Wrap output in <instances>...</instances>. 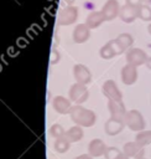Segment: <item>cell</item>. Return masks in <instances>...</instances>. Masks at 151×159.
<instances>
[{"mask_svg":"<svg viewBox=\"0 0 151 159\" xmlns=\"http://www.w3.org/2000/svg\"><path fill=\"white\" fill-rule=\"evenodd\" d=\"M105 20V16L101 11H93L87 17V26L88 27H97Z\"/></svg>","mask_w":151,"mask_h":159,"instance_id":"obj_4","label":"cell"},{"mask_svg":"<svg viewBox=\"0 0 151 159\" xmlns=\"http://www.w3.org/2000/svg\"><path fill=\"white\" fill-rule=\"evenodd\" d=\"M119 16L121 17L123 21H125V22H131V21H134V20L136 19V16H137V7L126 4V5L121 6L120 12H119Z\"/></svg>","mask_w":151,"mask_h":159,"instance_id":"obj_3","label":"cell"},{"mask_svg":"<svg viewBox=\"0 0 151 159\" xmlns=\"http://www.w3.org/2000/svg\"><path fill=\"white\" fill-rule=\"evenodd\" d=\"M145 1H147L149 4H151V0H145Z\"/></svg>","mask_w":151,"mask_h":159,"instance_id":"obj_11","label":"cell"},{"mask_svg":"<svg viewBox=\"0 0 151 159\" xmlns=\"http://www.w3.org/2000/svg\"><path fill=\"white\" fill-rule=\"evenodd\" d=\"M116 40H118V42H119L124 48H125L126 46H130V45L132 43V39H131V36L127 35V34H123V35L119 36Z\"/></svg>","mask_w":151,"mask_h":159,"instance_id":"obj_8","label":"cell"},{"mask_svg":"<svg viewBox=\"0 0 151 159\" xmlns=\"http://www.w3.org/2000/svg\"><path fill=\"white\" fill-rule=\"evenodd\" d=\"M101 12L105 16V20H113L114 17H116L120 12L118 1L116 0H108L105 2V5L103 6Z\"/></svg>","mask_w":151,"mask_h":159,"instance_id":"obj_1","label":"cell"},{"mask_svg":"<svg viewBox=\"0 0 151 159\" xmlns=\"http://www.w3.org/2000/svg\"><path fill=\"white\" fill-rule=\"evenodd\" d=\"M78 10L76 6H67L59 15V24L61 25H68L72 24L77 19Z\"/></svg>","mask_w":151,"mask_h":159,"instance_id":"obj_2","label":"cell"},{"mask_svg":"<svg viewBox=\"0 0 151 159\" xmlns=\"http://www.w3.org/2000/svg\"><path fill=\"white\" fill-rule=\"evenodd\" d=\"M132 58H135L136 63H141L145 60V53L140 50H132L130 51V53H127V60H132Z\"/></svg>","mask_w":151,"mask_h":159,"instance_id":"obj_7","label":"cell"},{"mask_svg":"<svg viewBox=\"0 0 151 159\" xmlns=\"http://www.w3.org/2000/svg\"><path fill=\"white\" fill-rule=\"evenodd\" d=\"M89 36L88 27L85 25H78L74 30V41L76 42H84Z\"/></svg>","mask_w":151,"mask_h":159,"instance_id":"obj_5","label":"cell"},{"mask_svg":"<svg viewBox=\"0 0 151 159\" xmlns=\"http://www.w3.org/2000/svg\"><path fill=\"white\" fill-rule=\"evenodd\" d=\"M137 16L145 21H149L151 20V7L147 6V5H140L137 7Z\"/></svg>","mask_w":151,"mask_h":159,"instance_id":"obj_6","label":"cell"},{"mask_svg":"<svg viewBox=\"0 0 151 159\" xmlns=\"http://www.w3.org/2000/svg\"><path fill=\"white\" fill-rule=\"evenodd\" d=\"M147 30H149V32L151 34V25H149V27H147Z\"/></svg>","mask_w":151,"mask_h":159,"instance_id":"obj_10","label":"cell"},{"mask_svg":"<svg viewBox=\"0 0 151 159\" xmlns=\"http://www.w3.org/2000/svg\"><path fill=\"white\" fill-rule=\"evenodd\" d=\"M142 1L144 0H126V4L127 5H131V6H135V7H139Z\"/></svg>","mask_w":151,"mask_h":159,"instance_id":"obj_9","label":"cell"}]
</instances>
